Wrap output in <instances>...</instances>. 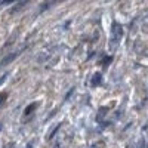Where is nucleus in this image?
I'll use <instances>...</instances> for the list:
<instances>
[{
	"instance_id": "obj_1",
	"label": "nucleus",
	"mask_w": 148,
	"mask_h": 148,
	"mask_svg": "<svg viewBox=\"0 0 148 148\" xmlns=\"http://www.w3.org/2000/svg\"><path fill=\"white\" fill-rule=\"evenodd\" d=\"M121 37V25L117 22H113V42H119Z\"/></svg>"
},
{
	"instance_id": "obj_2",
	"label": "nucleus",
	"mask_w": 148,
	"mask_h": 148,
	"mask_svg": "<svg viewBox=\"0 0 148 148\" xmlns=\"http://www.w3.org/2000/svg\"><path fill=\"white\" fill-rule=\"evenodd\" d=\"M18 55H19L18 52H15V53H10V55H8V56H6V58H5V59L2 61V62H0V67H5L6 64H9V62H10V61H14V59H15V58H16Z\"/></svg>"
},
{
	"instance_id": "obj_3",
	"label": "nucleus",
	"mask_w": 148,
	"mask_h": 148,
	"mask_svg": "<svg viewBox=\"0 0 148 148\" xmlns=\"http://www.w3.org/2000/svg\"><path fill=\"white\" fill-rule=\"evenodd\" d=\"M99 83H101V74L96 73L95 76H93V79H92V86H98Z\"/></svg>"
},
{
	"instance_id": "obj_4",
	"label": "nucleus",
	"mask_w": 148,
	"mask_h": 148,
	"mask_svg": "<svg viewBox=\"0 0 148 148\" xmlns=\"http://www.w3.org/2000/svg\"><path fill=\"white\" fill-rule=\"evenodd\" d=\"M36 108H37V104H31L30 107H27L25 114H31V111H33V110H36Z\"/></svg>"
},
{
	"instance_id": "obj_5",
	"label": "nucleus",
	"mask_w": 148,
	"mask_h": 148,
	"mask_svg": "<svg viewBox=\"0 0 148 148\" xmlns=\"http://www.w3.org/2000/svg\"><path fill=\"white\" fill-rule=\"evenodd\" d=\"M6 93H0V107H2L3 105V102H5V99H6Z\"/></svg>"
},
{
	"instance_id": "obj_6",
	"label": "nucleus",
	"mask_w": 148,
	"mask_h": 148,
	"mask_svg": "<svg viewBox=\"0 0 148 148\" xmlns=\"http://www.w3.org/2000/svg\"><path fill=\"white\" fill-rule=\"evenodd\" d=\"M111 59H113L111 56H110V58H105V59H104V62H105V64H110V62H111Z\"/></svg>"
}]
</instances>
